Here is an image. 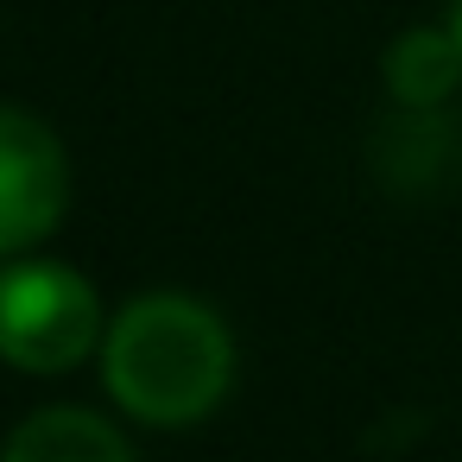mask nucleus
I'll use <instances>...</instances> for the list:
<instances>
[{"instance_id": "f257e3e1", "label": "nucleus", "mask_w": 462, "mask_h": 462, "mask_svg": "<svg viewBox=\"0 0 462 462\" xmlns=\"http://www.w3.org/2000/svg\"><path fill=\"white\" fill-rule=\"evenodd\" d=\"M102 386L140 424H197L235 386V336L222 310L190 291H140L102 336Z\"/></svg>"}, {"instance_id": "f03ea898", "label": "nucleus", "mask_w": 462, "mask_h": 462, "mask_svg": "<svg viewBox=\"0 0 462 462\" xmlns=\"http://www.w3.org/2000/svg\"><path fill=\"white\" fill-rule=\"evenodd\" d=\"M102 298L64 260H0V361L14 374H70L102 355Z\"/></svg>"}, {"instance_id": "7ed1b4c3", "label": "nucleus", "mask_w": 462, "mask_h": 462, "mask_svg": "<svg viewBox=\"0 0 462 462\" xmlns=\"http://www.w3.org/2000/svg\"><path fill=\"white\" fill-rule=\"evenodd\" d=\"M64 209H70L64 140L39 115L0 102V260H20L39 241H51Z\"/></svg>"}, {"instance_id": "20e7f679", "label": "nucleus", "mask_w": 462, "mask_h": 462, "mask_svg": "<svg viewBox=\"0 0 462 462\" xmlns=\"http://www.w3.org/2000/svg\"><path fill=\"white\" fill-rule=\"evenodd\" d=\"M0 462H134V443L89 405H39L7 430Z\"/></svg>"}, {"instance_id": "39448f33", "label": "nucleus", "mask_w": 462, "mask_h": 462, "mask_svg": "<svg viewBox=\"0 0 462 462\" xmlns=\"http://www.w3.org/2000/svg\"><path fill=\"white\" fill-rule=\"evenodd\" d=\"M380 77H386V96L411 115H430L456 96L462 83V51L449 39V26H411L386 45L380 58Z\"/></svg>"}, {"instance_id": "423d86ee", "label": "nucleus", "mask_w": 462, "mask_h": 462, "mask_svg": "<svg viewBox=\"0 0 462 462\" xmlns=\"http://www.w3.org/2000/svg\"><path fill=\"white\" fill-rule=\"evenodd\" d=\"M449 39H456V51H462V0L449 7Z\"/></svg>"}]
</instances>
